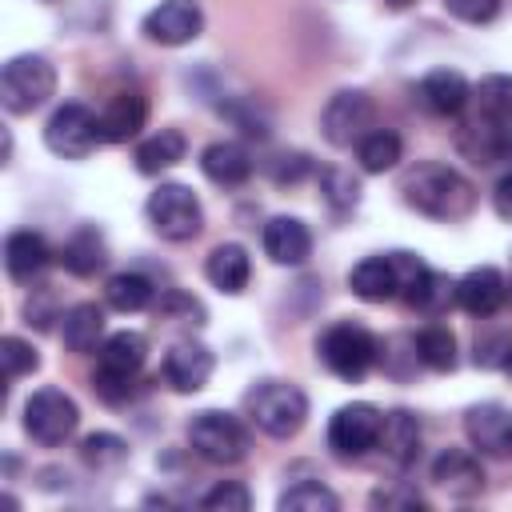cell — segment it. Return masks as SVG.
Here are the masks:
<instances>
[{"mask_svg":"<svg viewBox=\"0 0 512 512\" xmlns=\"http://www.w3.org/2000/svg\"><path fill=\"white\" fill-rule=\"evenodd\" d=\"M400 192H404V200H408L416 212H424V216H432V220H440V224H456V220H464V216L476 208V188H472V180L460 176V172L448 168V164H436V160L416 164V168L404 176Z\"/></svg>","mask_w":512,"mask_h":512,"instance_id":"cell-1","label":"cell"},{"mask_svg":"<svg viewBox=\"0 0 512 512\" xmlns=\"http://www.w3.org/2000/svg\"><path fill=\"white\" fill-rule=\"evenodd\" d=\"M244 408L252 416V424L276 440H288L304 428L308 420V396L288 384V380H260L244 392Z\"/></svg>","mask_w":512,"mask_h":512,"instance_id":"cell-2","label":"cell"},{"mask_svg":"<svg viewBox=\"0 0 512 512\" xmlns=\"http://www.w3.org/2000/svg\"><path fill=\"white\" fill-rule=\"evenodd\" d=\"M148 360V340L140 332H112L100 352H96V372H92V388L104 400H124L132 392V380L140 376Z\"/></svg>","mask_w":512,"mask_h":512,"instance_id":"cell-3","label":"cell"},{"mask_svg":"<svg viewBox=\"0 0 512 512\" xmlns=\"http://www.w3.org/2000/svg\"><path fill=\"white\" fill-rule=\"evenodd\" d=\"M52 92H56V68L48 64V56L20 52L0 68V104L12 116L36 112L40 104H48Z\"/></svg>","mask_w":512,"mask_h":512,"instance_id":"cell-4","label":"cell"},{"mask_svg":"<svg viewBox=\"0 0 512 512\" xmlns=\"http://www.w3.org/2000/svg\"><path fill=\"white\" fill-rule=\"evenodd\" d=\"M188 444L208 464H236L248 456V428L220 408H204L188 420Z\"/></svg>","mask_w":512,"mask_h":512,"instance_id":"cell-5","label":"cell"},{"mask_svg":"<svg viewBox=\"0 0 512 512\" xmlns=\"http://www.w3.org/2000/svg\"><path fill=\"white\" fill-rule=\"evenodd\" d=\"M376 356H380V344L364 324H332L320 336V360L340 380H364L372 372Z\"/></svg>","mask_w":512,"mask_h":512,"instance_id":"cell-6","label":"cell"},{"mask_svg":"<svg viewBox=\"0 0 512 512\" xmlns=\"http://www.w3.org/2000/svg\"><path fill=\"white\" fill-rule=\"evenodd\" d=\"M148 220L152 228L172 240V244H184L192 236H200L204 228V208L196 200V192L188 184H160L152 196H148Z\"/></svg>","mask_w":512,"mask_h":512,"instance_id":"cell-7","label":"cell"},{"mask_svg":"<svg viewBox=\"0 0 512 512\" xmlns=\"http://www.w3.org/2000/svg\"><path fill=\"white\" fill-rule=\"evenodd\" d=\"M76 424H80V408H76V400H72L68 392H60V388H40V392H32L28 404H24V432H28L36 444H44V448L64 444V440L76 432Z\"/></svg>","mask_w":512,"mask_h":512,"instance_id":"cell-8","label":"cell"},{"mask_svg":"<svg viewBox=\"0 0 512 512\" xmlns=\"http://www.w3.org/2000/svg\"><path fill=\"white\" fill-rule=\"evenodd\" d=\"M44 144L64 160H84L92 156L96 144H104L100 116L88 104H60L44 124Z\"/></svg>","mask_w":512,"mask_h":512,"instance_id":"cell-9","label":"cell"},{"mask_svg":"<svg viewBox=\"0 0 512 512\" xmlns=\"http://www.w3.org/2000/svg\"><path fill=\"white\" fill-rule=\"evenodd\" d=\"M320 128H324V140L336 144V148H356L372 128H376V104L356 92V88H344L336 92L324 112H320Z\"/></svg>","mask_w":512,"mask_h":512,"instance_id":"cell-10","label":"cell"},{"mask_svg":"<svg viewBox=\"0 0 512 512\" xmlns=\"http://www.w3.org/2000/svg\"><path fill=\"white\" fill-rule=\"evenodd\" d=\"M380 428H384V412L376 404H368V400L344 404L328 420V448L336 456H364L368 448H376Z\"/></svg>","mask_w":512,"mask_h":512,"instance_id":"cell-11","label":"cell"},{"mask_svg":"<svg viewBox=\"0 0 512 512\" xmlns=\"http://www.w3.org/2000/svg\"><path fill=\"white\" fill-rule=\"evenodd\" d=\"M204 32V12L196 0H164L144 16V36L164 48H180Z\"/></svg>","mask_w":512,"mask_h":512,"instance_id":"cell-12","label":"cell"},{"mask_svg":"<svg viewBox=\"0 0 512 512\" xmlns=\"http://www.w3.org/2000/svg\"><path fill=\"white\" fill-rule=\"evenodd\" d=\"M464 432L484 456H512V412L500 404H472L464 412Z\"/></svg>","mask_w":512,"mask_h":512,"instance_id":"cell-13","label":"cell"},{"mask_svg":"<svg viewBox=\"0 0 512 512\" xmlns=\"http://www.w3.org/2000/svg\"><path fill=\"white\" fill-rule=\"evenodd\" d=\"M212 368H216V356L196 340H180L164 356V380L176 392H200L212 380Z\"/></svg>","mask_w":512,"mask_h":512,"instance_id":"cell-14","label":"cell"},{"mask_svg":"<svg viewBox=\"0 0 512 512\" xmlns=\"http://www.w3.org/2000/svg\"><path fill=\"white\" fill-rule=\"evenodd\" d=\"M416 100L432 112V116H460L464 104L472 100L468 80L456 68H432L420 84H416Z\"/></svg>","mask_w":512,"mask_h":512,"instance_id":"cell-15","label":"cell"},{"mask_svg":"<svg viewBox=\"0 0 512 512\" xmlns=\"http://www.w3.org/2000/svg\"><path fill=\"white\" fill-rule=\"evenodd\" d=\"M264 252H268V260L288 264V268L304 264L312 256V232H308V224L296 220V216H272L264 224Z\"/></svg>","mask_w":512,"mask_h":512,"instance_id":"cell-16","label":"cell"},{"mask_svg":"<svg viewBox=\"0 0 512 512\" xmlns=\"http://www.w3.org/2000/svg\"><path fill=\"white\" fill-rule=\"evenodd\" d=\"M504 296H508V288H504V276L496 272V268H472V272H464L460 276V284H456V304L468 312V316H492V312H500V304H504Z\"/></svg>","mask_w":512,"mask_h":512,"instance_id":"cell-17","label":"cell"},{"mask_svg":"<svg viewBox=\"0 0 512 512\" xmlns=\"http://www.w3.org/2000/svg\"><path fill=\"white\" fill-rule=\"evenodd\" d=\"M432 480L452 492V496H476L484 488V468H480V456L476 452H464V448H444L436 460H432Z\"/></svg>","mask_w":512,"mask_h":512,"instance_id":"cell-18","label":"cell"},{"mask_svg":"<svg viewBox=\"0 0 512 512\" xmlns=\"http://www.w3.org/2000/svg\"><path fill=\"white\" fill-rule=\"evenodd\" d=\"M144 120H148V100L140 92H120L100 112V140L104 144H128L132 136H140Z\"/></svg>","mask_w":512,"mask_h":512,"instance_id":"cell-19","label":"cell"},{"mask_svg":"<svg viewBox=\"0 0 512 512\" xmlns=\"http://www.w3.org/2000/svg\"><path fill=\"white\" fill-rule=\"evenodd\" d=\"M48 256H52L48 240L40 232H32V228H20V232H12L4 240V268H8V276L16 284H32L48 268Z\"/></svg>","mask_w":512,"mask_h":512,"instance_id":"cell-20","label":"cell"},{"mask_svg":"<svg viewBox=\"0 0 512 512\" xmlns=\"http://www.w3.org/2000/svg\"><path fill=\"white\" fill-rule=\"evenodd\" d=\"M200 168H204V176H208L212 184H220V188H240V184L252 176V156H248L240 144H232V140H216V144H208V148L200 152Z\"/></svg>","mask_w":512,"mask_h":512,"instance_id":"cell-21","label":"cell"},{"mask_svg":"<svg viewBox=\"0 0 512 512\" xmlns=\"http://www.w3.org/2000/svg\"><path fill=\"white\" fill-rule=\"evenodd\" d=\"M376 448H380L396 468H408V464L416 460V452H420V424H416V416L404 412V408L388 412Z\"/></svg>","mask_w":512,"mask_h":512,"instance_id":"cell-22","label":"cell"},{"mask_svg":"<svg viewBox=\"0 0 512 512\" xmlns=\"http://www.w3.org/2000/svg\"><path fill=\"white\" fill-rule=\"evenodd\" d=\"M204 276L212 280V288L236 296L248 288V276H252V264H248V252L240 244H216L208 252V264H204Z\"/></svg>","mask_w":512,"mask_h":512,"instance_id":"cell-23","label":"cell"},{"mask_svg":"<svg viewBox=\"0 0 512 512\" xmlns=\"http://www.w3.org/2000/svg\"><path fill=\"white\" fill-rule=\"evenodd\" d=\"M104 260H108V248H104V236H100L92 224L76 228V232L64 240V248H60V264H64L72 276H92V272L104 268Z\"/></svg>","mask_w":512,"mask_h":512,"instance_id":"cell-24","label":"cell"},{"mask_svg":"<svg viewBox=\"0 0 512 512\" xmlns=\"http://www.w3.org/2000/svg\"><path fill=\"white\" fill-rule=\"evenodd\" d=\"M348 284L360 300L368 304H384L396 296V272H392V260L388 256H364L352 272H348Z\"/></svg>","mask_w":512,"mask_h":512,"instance_id":"cell-25","label":"cell"},{"mask_svg":"<svg viewBox=\"0 0 512 512\" xmlns=\"http://www.w3.org/2000/svg\"><path fill=\"white\" fill-rule=\"evenodd\" d=\"M100 336H104V308L100 304H76V308L64 312L60 340H64L68 352L84 356V352H92L100 344Z\"/></svg>","mask_w":512,"mask_h":512,"instance_id":"cell-26","label":"cell"},{"mask_svg":"<svg viewBox=\"0 0 512 512\" xmlns=\"http://www.w3.org/2000/svg\"><path fill=\"white\" fill-rule=\"evenodd\" d=\"M472 100H476V116H480V120H488V124H508V120H512V76H504V72L484 76V80L472 88Z\"/></svg>","mask_w":512,"mask_h":512,"instance_id":"cell-27","label":"cell"},{"mask_svg":"<svg viewBox=\"0 0 512 512\" xmlns=\"http://www.w3.org/2000/svg\"><path fill=\"white\" fill-rule=\"evenodd\" d=\"M176 160H184V136L176 128H160L156 136H148L140 148H136V168L144 176H156L164 168H172Z\"/></svg>","mask_w":512,"mask_h":512,"instance_id":"cell-28","label":"cell"},{"mask_svg":"<svg viewBox=\"0 0 512 512\" xmlns=\"http://www.w3.org/2000/svg\"><path fill=\"white\" fill-rule=\"evenodd\" d=\"M356 156H360V168L364 172H392L404 156V144L392 128H372L360 144H356Z\"/></svg>","mask_w":512,"mask_h":512,"instance_id":"cell-29","label":"cell"},{"mask_svg":"<svg viewBox=\"0 0 512 512\" xmlns=\"http://www.w3.org/2000/svg\"><path fill=\"white\" fill-rule=\"evenodd\" d=\"M416 360L432 372H452L456 368V336L444 324H428L416 336Z\"/></svg>","mask_w":512,"mask_h":512,"instance_id":"cell-30","label":"cell"},{"mask_svg":"<svg viewBox=\"0 0 512 512\" xmlns=\"http://www.w3.org/2000/svg\"><path fill=\"white\" fill-rule=\"evenodd\" d=\"M104 300L108 308L116 312H140L152 304V284L140 276V272H116L108 284H104Z\"/></svg>","mask_w":512,"mask_h":512,"instance_id":"cell-31","label":"cell"},{"mask_svg":"<svg viewBox=\"0 0 512 512\" xmlns=\"http://www.w3.org/2000/svg\"><path fill=\"white\" fill-rule=\"evenodd\" d=\"M280 512H336L340 500L332 488H324L320 480H296L292 488L280 492Z\"/></svg>","mask_w":512,"mask_h":512,"instance_id":"cell-32","label":"cell"},{"mask_svg":"<svg viewBox=\"0 0 512 512\" xmlns=\"http://www.w3.org/2000/svg\"><path fill=\"white\" fill-rule=\"evenodd\" d=\"M388 260H392V272H396V296H404L408 304H420V296L432 280V268L412 252H388Z\"/></svg>","mask_w":512,"mask_h":512,"instance_id":"cell-33","label":"cell"},{"mask_svg":"<svg viewBox=\"0 0 512 512\" xmlns=\"http://www.w3.org/2000/svg\"><path fill=\"white\" fill-rule=\"evenodd\" d=\"M80 456L88 464H96V468H116V464L128 460V444L120 436H112V432H92V436H84Z\"/></svg>","mask_w":512,"mask_h":512,"instance_id":"cell-34","label":"cell"},{"mask_svg":"<svg viewBox=\"0 0 512 512\" xmlns=\"http://www.w3.org/2000/svg\"><path fill=\"white\" fill-rule=\"evenodd\" d=\"M0 360H4V380H8V384L40 368L36 348H32L28 340H20V336H4V340H0Z\"/></svg>","mask_w":512,"mask_h":512,"instance_id":"cell-35","label":"cell"},{"mask_svg":"<svg viewBox=\"0 0 512 512\" xmlns=\"http://www.w3.org/2000/svg\"><path fill=\"white\" fill-rule=\"evenodd\" d=\"M320 192H324V200H328L336 212H348V208H356V200H360V184H356L348 172H340V168H324V172H320Z\"/></svg>","mask_w":512,"mask_h":512,"instance_id":"cell-36","label":"cell"},{"mask_svg":"<svg viewBox=\"0 0 512 512\" xmlns=\"http://www.w3.org/2000/svg\"><path fill=\"white\" fill-rule=\"evenodd\" d=\"M200 508H208V512H248L252 508V492L240 480H220L212 492H204Z\"/></svg>","mask_w":512,"mask_h":512,"instance_id":"cell-37","label":"cell"},{"mask_svg":"<svg viewBox=\"0 0 512 512\" xmlns=\"http://www.w3.org/2000/svg\"><path fill=\"white\" fill-rule=\"evenodd\" d=\"M444 8L464 24H488L500 12V0H444Z\"/></svg>","mask_w":512,"mask_h":512,"instance_id":"cell-38","label":"cell"},{"mask_svg":"<svg viewBox=\"0 0 512 512\" xmlns=\"http://www.w3.org/2000/svg\"><path fill=\"white\" fill-rule=\"evenodd\" d=\"M372 508H428V500L416 488L396 484V488H376L372 492Z\"/></svg>","mask_w":512,"mask_h":512,"instance_id":"cell-39","label":"cell"},{"mask_svg":"<svg viewBox=\"0 0 512 512\" xmlns=\"http://www.w3.org/2000/svg\"><path fill=\"white\" fill-rule=\"evenodd\" d=\"M308 168H312V164H308L304 152H284V156L272 160V180H276V184H296Z\"/></svg>","mask_w":512,"mask_h":512,"instance_id":"cell-40","label":"cell"},{"mask_svg":"<svg viewBox=\"0 0 512 512\" xmlns=\"http://www.w3.org/2000/svg\"><path fill=\"white\" fill-rule=\"evenodd\" d=\"M160 312H164V316L184 312L192 324H204V308H200V300H192V296H184V292H168V296L160 300Z\"/></svg>","mask_w":512,"mask_h":512,"instance_id":"cell-41","label":"cell"},{"mask_svg":"<svg viewBox=\"0 0 512 512\" xmlns=\"http://www.w3.org/2000/svg\"><path fill=\"white\" fill-rule=\"evenodd\" d=\"M492 208H496V216H500V220H508V224H512V172H508V176H500V184H496V192H492Z\"/></svg>","mask_w":512,"mask_h":512,"instance_id":"cell-42","label":"cell"},{"mask_svg":"<svg viewBox=\"0 0 512 512\" xmlns=\"http://www.w3.org/2000/svg\"><path fill=\"white\" fill-rule=\"evenodd\" d=\"M500 368L512 376V344H508V352H504V360H500Z\"/></svg>","mask_w":512,"mask_h":512,"instance_id":"cell-43","label":"cell"},{"mask_svg":"<svg viewBox=\"0 0 512 512\" xmlns=\"http://www.w3.org/2000/svg\"><path fill=\"white\" fill-rule=\"evenodd\" d=\"M388 8H408V4H416V0H384Z\"/></svg>","mask_w":512,"mask_h":512,"instance_id":"cell-44","label":"cell"},{"mask_svg":"<svg viewBox=\"0 0 512 512\" xmlns=\"http://www.w3.org/2000/svg\"><path fill=\"white\" fill-rule=\"evenodd\" d=\"M508 152H512V136H508Z\"/></svg>","mask_w":512,"mask_h":512,"instance_id":"cell-45","label":"cell"},{"mask_svg":"<svg viewBox=\"0 0 512 512\" xmlns=\"http://www.w3.org/2000/svg\"><path fill=\"white\" fill-rule=\"evenodd\" d=\"M44 4H52V0H44Z\"/></svg>","mask_w":512,"mask_h":512,"instance_id":"cell-46","label":"cell"}]
</instances>
